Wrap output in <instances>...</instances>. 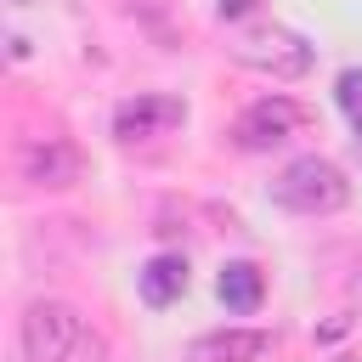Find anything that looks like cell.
Segmentation results:
<instances>
[{
    "mask_svg": "<svg viewBox=\"0 0 362 362\" xmlns=\"http://www.w3.org/2000/svg\"><path fill=\"white\" fill-rule=\"evenodd\" d=\"M243 11H255V0H221V17H243Z\"/></svg>",
    "mask_w": 362,
    "mask_h": 362,
    "instance_id": "8fae6325",
    "label": "cell"
},
{
    "mask_svg": "<svg viewBox=\"0 0 362 362\" xmlns=\"http://www.w3.org/2000/svg\"><path fill=\"white\" fill-rule=\"evenodd\" d=\"M232 62L255 68L266 79H300L311 68V40L283 28V23H249L232 34Z\"/></svg>",
    "mask_w": 362,
    "mask_h": 362,
    "instance_id": "3957f363",
    "label": "cell"
},
{
    "mask_svg": "<svg viewBox=\"0 0 362 362\" xmlns=\"http://www.w3.org/2000/svg\"><path fill=\"white\" fill-rule=\"evenodd\" d=\"M181 119H187V102L141 90V96H130V102H119V107H113V136H119V141H147V136L175 130Z\"/></svg>",
    "mask_w": 362,
    "mask_h": 362,
    "instance_id": "8992f818",
    "label": "cell"
},
{
    "mask_svg": "<svg viewBox=\"0 0 362 362\" xmlns=\"http://www.w3.org/2000/svg\"><path fill=\"white\" fill-rule=\"evenodd\" d=\"M17 175H23L28 187L62 192V187H74V181L85 175V158H79V147L62 141V136H34V141L17 147Z\"/></svg>",
    "mask_w": 362,
    "mask_h": 362,
    "instance_id": "5b68a950",
    "label": "cell"
},
{
    "mask_svg": "<svg viewBox=\"0 0 362 362\" xmlns=\"http://www.w3.org/2000/svg\"><path fill=\"white\" fill-rule=\"evenodd\" d=\"M334 362H351V356H334Z\"/></svg>",
    "mask_w": 362,
    "mask_h": 362,
    "instance_id": "4fadbf2b",
    "label": "cell"
},
{
    "mask_svg": "<svg viewBox=\"0 0 362 362\" xmlns=\"http://www.w3.org/2000/svg\"><path fill=\"white\" fill-rule=\"evenodd\" d=\"M272 345L277 339L266 328H215L187 345V362H260V356H272Z\"/></svg>",
    "mask_w": 362,
    "mask_h": 362,
    "instance_id": "52a82bcc",
    "label": "cell"
},
{
    "mask_svg": "<svg viewBox=\"0 0 362 362\" xmlns=\"http://www.w3.org/2000/svg\"><path fill=\"white\" fill-rule=\"evenodd\" d=\"M272 204L288 209V215H305V221H317V215H339V209L351 204V181H345V170H339L334 158H322V153H300V158H288V164L277 170V181H272Z\"/></svg>",
    "mask_w": 362,
    "mask_h": 362,
    "instance_id": "7a4b0ae2",
    "label": "cell"
},
{
    "mask_svg": "<svg viewBox=\"0 0 362 362\" xmlns=\"http://www.w3.org/2000/svg\"><path fill=\"white\" fill-rule=\"evenodd\" d=\"M334 102H339V113H345V124H351V136L362 147V62H345L334 74Z\"/></svg>",
    "mask_w": 362,
    "mask_h": 362,
    "instance_id": "30bf717a",
    "label": "cell"
},
{
    "mask_svg": "<svg viewBox=\"0 0 362 362\" xmlns=\"http://www.w3.org/2000/svg\"><path fill=\"white\" fill-rule=\"evenodd\" d=\"M23 362H107V334L68 300H34L17 322Z\"/></svg>",
    "mask_w": 362,
    "mask_h": 362,
    "instance_id": "6da1fadb",
    "label": "cell"
},
{
    "mask_svg": "<svg viewBox=\"0 0 362 362\" xmlns=\"http://www.w3.org/2000/svg\"><path fill=\"white\" fill-rule=\"evenodd\" d=\"M136 288H141L147 305L181 300V294H187V260H181V255H153V260L136 272Z\"/></svg>",
    "mask_w": 362,
    "mask_h": 362,
    "instance_id": "9c48e42d",
    "label": "cell"
},
{
    "mask_svg": "<svg viewBox=\"0 0 362 362\" xmlns=\"http://www.w3.org/2000/svg\"><path fill=\"white\" fill-rule=\"evenodd\" d=\"M300 124H305L300 102H288V96H260V102H249V107L238 113L232 141H238L243 153H272V147H283L288 136H300Z\"/></svg>",
    "mask_w": 362,
    "mask_h": 362,
    "instance_id": "277c9868",
    "label": "cell"
},
{
    "mask_svg": "<svg viewBox=\"0 0 362 362\" xmlns=\"http://www.w3.org/2000/svg\"><path fill=\"white\" fill-rule=\"evenodd\" d=\"M351 305H356V311H362V266H356V272H351Z\"/></svg>",
    "mask_w": 362,
    "mask_h": 362,
    "instance_id": "7c38bea8",
    "label": "cell"
},
{
    "mask_svg": "<svg viewBox=\"0 0 362 362\" xmlns=\"http://www.w3.org/2000/svg\"><path fill=\"white\" fill-rule=\"evenodd\" d=\"M215 294H221L226 311L249 317V311H260V300H266V272H260L255 260H226L221 277H215Z\"/></svg>",
    "mask_w": 362,
    "mask_h": 362,
    "instance_id": "ba28073f",
    "label": "cell"
}]
</instances>
